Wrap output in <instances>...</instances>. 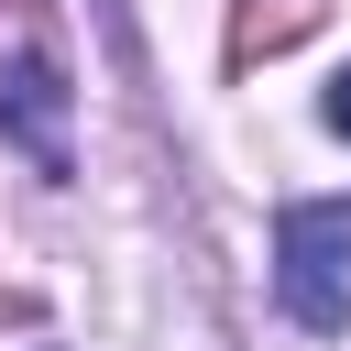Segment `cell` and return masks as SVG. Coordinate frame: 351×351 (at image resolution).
Returning <instances> with one entry per match:
<instances>
[{
	"mask_svg": "<svg viewBox=\"0 0 351 351\" xmlns=\"http://www.w3.org/2000/svg\"><path fill=\"white\" fill-rule=\"evenodd\" d=\"M274 296L296 329H351V197H296L274 219Z\"/></svg>",
	"mask_w": 351,
	"mask_h": 351,
	"instance_id": "obj_1",
	"label": "cell"
},
{
	"mask_svg": "<svg viewBox=\"0 0 351 351\" xmlns=\"http://www.w3.org/2000/svg\"><path fill=\"white\" fill-rule=\"evenodd\" d=\"M0 132L33 154V176H66V165H77V154H66V66H55L44 44L0 55Z\"/></svg>",
	"mask_w": 351,
	"mask_h": 351,
	"instance_id": "obj_2",
	"label": "cell"
},
{
	"mask_svg": "<svg viewBox=\"0 0 351 351\" xmlns=\"http://www.w3.org/2000/svg\"><path fill=\"white\" fill-rule=\"evenodd\" d=\"M318 121H329V132H340V143H351V66H340V77H329V99H318Z\"/></svg>",
	"mask_w": 351,
	"mask_h": 351,
	"instance_id": "obj_3",
	"label": "cell"
}]
</instances>
